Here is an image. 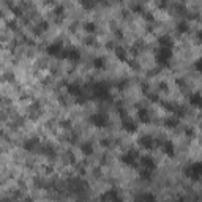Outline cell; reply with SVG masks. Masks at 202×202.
Segmentation results:
<instances>
[{
    "mask_svg": "<svg viewBox=\"0 0 202 202\" xmlns=\"http://www.w3.org/2000/svg\"><path fill=\"white\" fill-rule=\"evenodd\" d=\"M38 152L41 153V155H44V156H47V158H56L57 156V153H56V149H54L52 145H39L38 147Z\"/></svg>",
    "mask_w": 202,
    "mask_h": 202,
    "instance_id": "9",
    "label": "cell"
},
{
    "mask_svg": "<svg viewBox=\"0 0 202 202\" xmlns=\"http://www.w3.org/2000/svg\"><path fill=\"white\" fill-rule=\"evenodd\" d=\"M54 14L57 16V21L60 22V21H62V18L65 16V8H63L62 5H56V8H54Z\"/></svg>",
    "mask_w": 202,
    "mask_h": 202,
    "instance_id": "24",
    "label": "cell"
},
{
    "mask_svg": "<svg viewBox=\"0 0 202 202\" xmlns=\"http://www.w3.org/2000/svg\"><path fill=\"white\" fill-rule=\"evenodd\" d=\"M89 122H90L93 126H97V128H106V126H107V122H109V118H107L106 114L98 112V114H92V115L89 117Z\"/></svg>",
    "mask_w": 202,
    "mask_h": 202,
    "instance_id": "4",
    "label": "cell"
},
{
    "mask_svg": "<svg viewBox=\"0 0 202 202\" xmlns=\"http://www.w3.org/2000/svg\"><path fill=\"white\" fill-rule=\"evenodd\" d=\"M84 30L89 32V33L97 32V25H95V22H85V24H84Z\"/></svg>",
    "mask_w": 202,
    "mask_h": 202,
    "instance_id": "27",
    "label": "cell"
},
{
    "mask_svg": "<svg viewBox=\"0 0 202 202\" xmlns=\"http://www.w3.org/2000/svg\"><path fill=\"white\" fill-rule=\"evenodd\" d=\"M159 89L163 90V92H169V85H167L166 82H161V84H159Z\"/></svg>",
    "mask_w": 202,
    "mask_h": 202,
    "instance_id": "37",
    "label": "cell"
},
{
    "mask_svg": "<svg viewBox=\"0 0 202 202\" xmlns=\"http://www.w3.org/2000/svg\"><path fill=\"white\" fill-rule=\"evenodd\" d=\"M103 199H111V200H120V196L117 194V191L115 190H109L104 196H103Z\"/></svg>",
    "mask_w": 202,
    "mask_h": 202,
    "instance_id": "26",
    "label": "cell"
},
{
    "mask_svg": "<svg viewBox=\"0 0 202 202\" xmlns=\"http://www.w3.org/2000/svg\"><path fill=\"white\" fill-rule=\"evenodd\" d=\"M10 10H11V13H13L16 18H22V8H19V6H16V5H11Z\"/></svg>",
    "mask_w": 202,
    "mask_h": 202,
    "instance_id": "29",
    "label": "cell"
},
{
    "mask_svg": "<svg viewBox=\"0 0 202 202\" xmlns=\"http://www.w3.org/2000/svg\"><path fill=\"white\" fill-rule=\"evenodd\" d=\"M115 56L118 60H122V62H126L128 60V54L123 47H115Z\"/></svg>",
    "mask_w": 202,
    "mask_h": 202,
    "instance_id": "22",
    "label": "cell"
},
{
    "mask_svg": "<svg viewBox=\"0 0 202 202\" xmlns=\"http://www.w3.org/2000/svg\"><path fill=\"white\" fill-rule=\"evenodd\" d=\"M100 144H101L103 147H109V145H111V141H109V139H103Z\"/></svg>",
    "mask_w": 202,
    "mask_h": 202,
    "instance_id": "38",
    "label": "cell"
},
{
    "mask_svg": "<svg viewBox=\"0 0 202 202\" xmlns=\"http://www.w3.org/2000/svg\"><path fill=\"white\" fill-rule=\"evenodd\" d=\"M185 133H186V136H194V131H193L191 128H190V130H186Z\"/></svg>",
    "mask_w": 202,
    "mask_h": 202,
    "instance_id": "41",
    "label": "cell"
},
{
    "mask_svg": "<svg viewBox=\"0 0 202 202\" xmlns=\"http://www.w3.org/2000/svg\"><path fill=\"white\" fill-rule=\"evenodd\" d=\"M84 10H93L97 5V0H79Z\"/></svg>",
    "mask_w": 202,
    "mask_h": 202,
    "instance_id": "23",
    "label": "cell"
},
{
    "mask_svg": "<svg viewBox=\"0 0 202 202\" xmlns=\"http://www.w3.org/2000/svg\"><path fill=\"white\" fill-rule=\"evenodd\" d=\"M138 118L141 123H150V114L147 109H144V107H139L138 109Z\"/></svg>",
    "mask_w": 202,
    "mask_h": 202,
    "instance_id": "12",
    "label": "cell"
},
{
    "mask_svg": "<svg viewBox=\"0 0 202 202\" xmlns=\"http://www.w3.org/2000/svg\"><path fill=\"white\" fill-rule=\"evenodd\" d=\"M60 125H62V128H65V130H70V128H71V122H70V120H62Z\"/></svg>",
    "mask_w": 202,
    "mask_h": 202,
    "instance_id": "35",
    "label": "cell"
},
{
    "mask_svg": "<svg viewBox=\"0 0 202 202\" xmlns=\"http://www.w3.org/2000/svg\"><path fill=\"white\" fill-rule=\"evenodd\" d=\"M93 68L95 70H104L106 68V59L104 57H97L93 60Z\"/></svg>",
    "mask_w": 202,
    "mask_h": 202,
    "instance_id": "19",
    "label": "cell"
},
{
    "mask_svg": "<svg viewBox=\"0 0 202 202\" xmlns=\"http://www.w3.org/2000/svg\"><path fill=\"white\" fill-rule=\"evenodd\" d=\"M66 90H68L71 97H76V98L82 95V89H80L79 84H66Z\"/></svg>",
    "mask_w": 202,
    "mask_h": 202,
    "instance_id": "11",
    "label": "cell"
},
{
    "mask_svg": "<svg viewBox=\"0 0 202 202\" xmlns=\"http://www.w3.org/2000/svg\"><path fill=\"white\" fill-rule=\"evenodd\" d=\"M80 152H82L84 155H92V153H93V144H92V142L80 144Z\"/></svg>",
    "mask_w": 202,
    "mask_h": 202,
    "instance_id": "20",
    "label": "cell"
},
{
    "mask_svg": "<svg viewBox=\"0 0 202 202\" xmlns=\"http://www.w3.org/2000/svg\"><path fill=\"white\" fill-rule=\"evenodd\" d=\"M161 150H163V153L169 158L175 156V147H174V144L171 141H164V144H161Z\"/></svg>",
    "mask_w": 202,
    "mask_h": 202,
    "instance_id": "8",
    "label": "cell"
},
{
    "mask_svg": "<svg viewBox=\"0 0 202 202\" xmlns=\"http://www.w3.org/2000/svg\"><path fill=\"white\" fill-rule=\"evenodd\" d=\"M141 179L144 180V182H149V180H152V169H147V167H144V171H141Z\"/></svg>",
    "mask_w": 202,
    "mask_h": 202,
    "instance_id": "25",
    "label": "cell"
},
{
    "mask_svg": "<svg viewBox=\"0 0 202 202\" xmlns=\"http://www.w3.org/2000/svg\"><path fill=\"white\" fill-rule=\"evenodd\" d=\"M194 68H196L197 71H200V60H196V62H194Z\"/></svg>",
    "mask_w": 202,
    "mask_h": 202,
    "instance_id": "39",
    "label": "cell"
},
{
    "mask_svg": "<svg viewBox=\"0 0 202 202\" xmlns=\"http://www.w3.org/2000/svg\"><path fill=\"white\" fill-rule=\"evenodd\" d=\"M131 10H133L134 13H139V14H142V13H144V8H142V5H139V3L133 5V6H131Z\"/></svg>",
    "mask_w": 202,
    "mask_h": 202,
    "instance_id": "32",
    "label": "cell"
},
{
    "mask_svg": "<svg viewBox=\"0 0 202 202\" xmlns=\"http://www.w3.org/2000/svg\"><path fill=\"white\" fill-rule=\"evenodd\" d=\"M0 80H6V82H11V80H14V74H13V73H5L3 76H0Z\"/></svg>",
    "mask_w": 202,
    "mask_h": 202,
    "instance_id": "30",
    "label": "cell"
},
{
    "mask_svg": "<svg viewBox=\"0 0 202 202\" xmlns=\"http://www.w3.org/2000/svg\"><path fill=\"white\" fill-rule=\"evenodd\" d=\"M0 47H2V39H0Z\"/></svg>",
    "mask_w": 202,
    "mask_h": 202,
    "instance_id": "43",
    "label": "cell"
},
{
    "mask_svg": "<svg viewBox=\"0 0 202 202\" xmlns=\"http://www.w3.org/2000/svg\"><path fill=\"white\" fill-rule=\"evenodd\" d=\"M66 59L68 60H71V62H79L80 60V52L77 51V49H68L66 51Z\"/></svg>",
    "mask_w": 202,
    "mask_h": 202,
    "instance_id": "14",
    "label": "cell"
},
{
    "mask_svg": "<svg viewBox=\"0 0 202 202\" xmlns=\"http://www.w3.org/2000/svg\"><path fill=\"white\" fill-rule=\"evenodd\" d=\"M6 25H8L10 30H18V22H16V21H8Z\"/></svg>",
    "mask_w": 202,
    "mask_h": 202,
    "instance_id": "33",
    "label": "cell"
},
{
    "mask_svg": "<svg viewBox=\"0 0 202 202\" xmlns=\"http://www.w3.org/2000/svg\"><path fill=\"white\" fill-rule=\"evenodd\" d=\"M46 52L51 57H57V59H66V49L60 43H54L46 47Z\"/></svg>",
    "mask_w": 202,
    "mask_h": 202,
    "instance_id": "2",
    "label": "cell"
},
{
    "mask_svg": "<svg viewBox=\"0 0 202 202\" xmlns=\"http://www.w3.org/2000/svg\"><path fill=\"white\" fill-rule=\"evenodd\" d=\"M123 130L126 133H136L138 126H136V123H133L131 120H123Z\"/></svg>",
    "mask_w": 202,
    "mask_h": 202,
    "instance_id": "18",
    "label": "cell"
},
{
    "mask_svg": "<svg viewBox=\"0 0 202 202\" xmlns=\"http://www.w3.org/2000/svg\"><path fill=\"white\" fill-rule=\"evenodd\" d=\"M44 171H46V174H52V172H54V167H52V166H47Z\"/></svg>",
    "mask_w": 202,
    "mask_h": 202,
    "instance_id": "40",
    "label": "cell"
},
{
    "mask_svg": "<svg viewBox=\"0 0 202 202\" xmlns=\"http://www.w3.org/2000/svg\"><path fill=\"white\" fill-rule=\"evenodd\" d=\"M93 97L97 100H101V101L109 100V89H107V85L103 84V82L95 84L93 85Z\"/></svg>",
    "mask_w": 202,
    "mask_h": 202,
    "instance_id": "3",
    "label": "cell"
},
{
    "mask_svg": "<svg viewBox=\"0 0 202 202\" xmlns=\"http://www.w3.org/2000/svg\"><path fill=\"white\" fill-rule=\"evenodd\" d=\"M145 95H147V98H149L152 103H158V101H159V98H158V95H156V93H149V92H147Z\"/></svg>",
    "mask_w": 202,
    "mask_h": 202,
    "instance_id": "31",
    "label": "cell"
},
{
    "mask_svg": "<svg viewBox=\"0 0 202 202\" xmlns=\"http://www.w3.org/2000/svg\"><path fill=\"white\" fill-rule=\"evenodd\" d=\"M172 59V51L171 47H159L156 52V62L159 66H167L169 60Z\"/></svg>",
    "mask_w": 202,
    "mask_h": 202,
    "instance_id": "1",
    "label": "cell"
},
{
    "mask_svg": "<svg viewBox=\"0 0 202 202\" xmlns=\"http://www.w3.org/2000/svg\"><path fill=\"white\" fill-rule=\"evenodd\" d=\"M138 142H139V145L142 147V149H145V150H152L153 145H155V139H153L152 136H149V134L141 136V138L138 139Z\"/></svg>",
    "mask_w": 202,
    "mask_h": 202,
    "instance_id": "7",
    "label": "cell"
},
{
    "mask_svg": "<svg viewBox=\"0 0 202 202\" xmlns=\"http://www.w3.org/2000/svg\"><path fill=\"white\" fill-rule=\"evenodd\" d=\"M141 164L144 167H147V169H152V171L156 169V163H155V159L152 156H142L141 158Z\"/></svg>",
    "mask_w": 202,
    "mask_h": 202,
    "instance_id": "13",
    "label": "cell"
},
{
    "mask_svg": "<svg viewBox=\"0 0 202 202\" xmlns=\"http://www.w3.org/2000/svg\"><path fill=\"white\" fill-rule=\"evenodd\" d=\"M188 32H190V25H188V22L182 21V22H179V24H177V33L185 35V33H188Z\"/></svg>",
    "mask_w": 202,
    "mask_h": 202,
    "instance_id": "21",
    "label": "cell"
},
{
    "mask_svg": "<svg viewBox=\"0 0 202 202\" xmlns=\"http://www.w3.org/2000/svg\"><path fill=\"white\" fill-rule=\"evenodd\" d=\"M190 103L193 106H199L200 104V95H199V93H193V95H190Z\"/></svg>",
    "mask_w": 202,
    "mask_h": 202,
    "instance_id": "28",
    "label": "cell"
},
{
    "mask_svg": "<svg viewBox=\"0 0 202 202\" xmlns=\"http://www.w3.org/2000/svg\"><path fill=\"white\" fill-rule=\"evenodd\" d=\"M136 158H138L136 150H130V152H126L125 155L120 156V161H122L123 164L130 166V167H138V166H136Z\"/></svg>",
    "mask_w": 202,
    "mask_h": 202,
    "instance_id": "6",
    "label": "cell"
},
{
    "mask_svg": "<svg viewBox=\"0 0 202 202\" xmlns=\"http://www.w3.org/2000/svg\"><path fill=\"white\" fill-rule=\"evenodd\" d=\"M22 147H24V150H27V152H35V150H38V147H39V139L38 138H32L29 141H25Z\"/></svg>",
    "mask_w": 202,
    "mask_h": 202,
    "instance_id": "10",
    "label": "cell"
},
{
    "mask_svg": "<svg viewBox=\"0 0 202 202\" xmlns=\"http://www.w3.org/2000/svg\"><path fill=\"white\" fill-rule=\"evenodd\" d=\"M142 16L145 18V21H149V22H153V19H155V18H153V14H150V13H147V11H144V13H142Z\"/></svg>",
    "mask_w": 202,
    "mask_h": 202,
    "instance_id": "36",
    "label": "cell"
},
{
    "mask_svg": "<svg viewBox=\"0 0 202 202\" xmlns=\"http://www.w3.org/2000/svg\"><path fill=\"white\" fill-rule=\"evenodd\" d=\"M158 43H159V47H172V39H171V36H167V35L159 36V38H158Z\"/></svg>",
    "mask_w": 202,
    "mask_h": 202,
    "instance_id": "17",
    "label": "cell"
},
{
    "mask_svg": "<svg viewBox=\"0 0 202 202\" xmlns=\"http://www.w3.org/2000/svg\"><path fill=\"white\" fill-rule=\"evenodd\" d=\"M49 29V22L47 21H41L39 24H36V27H33V33L35 35H41L43 32H46Z\"/></svg>",
    "mask_w": 202,
    "mask_h": 202,
    "instance_id": "15",
    "label": "cell"
},
{
    "mask_svg": "<svg viewBox=\"0 0 202 202\" xmlns=\"http://www.w3.org/2000/svg\"><path fill=\"white\" fill-rule=\"evenodd\" d=\"M156 6L161 8V10L166 8V6H167V0H156Z\"/></svg>",
    "mask_w": 202,
    "mask_h": 202,
    "instance_id": "34",
    "label": "cell"
},
{
    "mask_svg": "<svg viewBox=\"0 0 202 202\" xmlns=\"http://www.w3.org/2000/svg\"><path fill=\"white\" fill-rule=\"evenodd\" d=\"M185 175L188 179H193V180H199L200 177V164L199 163H194V164H190L185 167Z\"/></svg>",
    "mask_w": 202,
    "mask_h": 202,
    "instance_id": "5",
    "label": "cell"
},
{
    "mask_svg": "<svg viewBox=\"0 0 202 202\" xmlns=\"http://www.w3.org/2000/svg\"><path fill=\"white\" fill-rule=\"evenodd\" d=\"M179 123H180V120H179L175 115L171 117V118H166V120H164V126H166V128H169V130L177 128V126H179Z\"/></svg>",
    "mask_w": 202,
    "mask_h": 202,
    "instance_id": "16",
    "label": "cell"
},
{
    "mask_svg": "<svg viewBox=\"0 0 202 202\" xmlns=\"http://www.w3.org/2000/svg\"><path fill=\"white\" fill-rule=\"evenodd\" d=\"M93 43H95V39H93V38H87L85 39V44H93Z\"/></svg>",
    "mask_w": 202,
    "mask_h": 202,
    "instance_id": "42",
    "label": "cell"
}]
</instances>
